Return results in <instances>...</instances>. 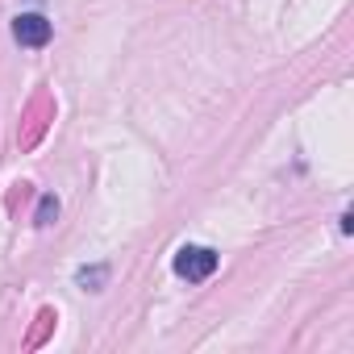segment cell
<instances>
[{
    "mask_svg": "<svg viewBox=\"0 0 354 354\" xmlns=\"http://www.w3.org/2000/svg\"><path fill=\"white\" fill-rule=\"evenodd\" d=\"M213 271H217V250H209V246H184L175 254V275L188 279V283H201Z\"/></svg>",
    "mask_w": 354,
    "mask_h": 354,
    "instance_id": "obj_1",
    "label": "cell"
},
{
    "mask_svg": "<svg viewBox=\"0 0 354 354\" xmlns=\"http://www.w3.org/2000/svg\"><path fill=\"white\" fill-rule=\"evenodd\" d=\"M50 34H55V26L42 17V13H21L17 21H13V38L21 42V46H46L50 42Z\"/></svg>",
    "mask_w": 354,
    "mask_h": 354,
    "instance_id": "obj_2",
    "label": "cell"
},
{
    "mask_svg": "<svg viewBox=\"0 0 354 354\" xmlns=\"http://www.w3.org/2000/svg\"><path fill=\"white\" fill-rule=\"evenodd\" d=\"M55 213H59V205H55V201L46 196V201L38 205V225H50V217H55Z\"/></svg>",
    "mask_w": 354,
    "mask_h": 354,
    "instance_id": "obj_3",
    "label": "cell"
}]
</instances>
